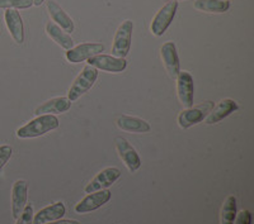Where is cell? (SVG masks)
<instances>
[{
  "instance_id": "23",
  "label": "cell",
  "mask_w": 254,
  "mask_h": 224,
  "mask_svg": "<svg viewBox=\"0 0 254 224\" xmlns=\"http://www.w3.org/2000/svg\"><path fill=\"white\" fill-rule=\"evenodd\" d=\"M33 5V0H0V9H28Z\"/></svg>"
},
{
  "instance_id": "7",
  "label": "cell",
  "mask_w": 254,
  "mask_h": 224,
  "mask_svg": "<svg viewBox=\"0 0 254 224\" xmlns=\"http://www.w3.org/2000/svg\"><path fill=\"white\" fill-rule=\"evenodd\" d=\"M177 91H178L179 101L186 109L193 106V78L188 71H179L177 76Z\"/></svg>"
},
{
  "instance_id": "6",
  "label": "cell",
  "mask_w": 254,
  "mask_h": 224,
  "mask_svg": "<svg viewBox=\"0 0 254 224\" xmlns=\"http://www.w3.org/2000/svg\"><path fill=\"white\" fill-rule=\"evenodd\" d=\"M214 108V103L212 101H207V103L202 104L199 106H192V108H188V109L183 110L178 117V124L181 128L183 130H187L190 127L194 126V124L202 122L203 119L207 117V114L210 113V110Z\"/></svg>"
},
{
  "instance_id": "11",
  "label": "cell",
  "mask_w": 254,
  "mask_h": 224,
  "mask_svg": "<svg viewBox=\"0 0 254 224\" xmlns=\"http://www.w3.org/2000/svg\"><path fill=\"white\" fill-rule=\"evenodd\" d=\"M104 51V46L102 44H81L76 47H72L66 52V58L71 63H79L83 61L89 60L95 55H99Z\"/></svg>"
},
{
  "instance_id": "27",
  "label": "cell",
  "mask_w": 254,
  "mask_h": 224,
  "mask_svg": "<svg viewBox=\"0 0 254 224\" xmlns=\"http://www.w3.org/2000/svg\"><path fill=\"white\" fill-rule=\"evenodd\" d=\"M46 224H79L78 221H71V219H59V221L50 222Z\"/></svg>"
},
{
  "instance_id": "14",
  "label": "cell",
  "mask_w": 254,
  "mask_h": 224,
  "mask_svg": "<svg viewBox=\"0 0 254 224\" xmlns=\"http://www.w3.org/2000/svg\"><path fill=\"white\" fill-rule=\"evenodd\" d=\"M28 198V186L24 180H17L12 189V214L17 219L22 214L27 205Z\"/></svg>"
},
{
  "instance_id": "10",
  "label": "cell",
  "mask_w": 254,
  "mask_h": 224,
  "mask_svg": "<svg viewBox=\"0 0 254 224\" xmlns=\"http://www.w3.org/2000/svg\"><path fill=\"white\" fill-rule=\"evenodd\" d=\"M120 176H121V171L117 167H107V169L102 170L101 173L85 186V193L90 194L98 191V190L107 189L119 180Z\"/></svg>"
},
{
  "instance_id": "18",
  "label": "cell",
  "mask_w": 254,
  "mask_h": 224,
  "mask_svg": "<svg viewBox=\"0 0 254 224\" xmlns=\"http://www.w3.org/2000/svg\"><path fill=\"white\" fill-rule=\"evenodd\" d=\"M71 108V101L67 98H54L50 100L45 101L42 105L36 108V115H44V114H60L65 113Z\"/></svg>"
},
{
  "instance_id": "13",
  "label": "cell",
  "mask_w": 254,
  "mask_h": 224,
  "mask_svg": "<svg viewBox=\"0 0 254 224\" xmlns=\"http://www.w3.org/2000/svg\"><path fill=\"white\" fill-rule=\"evenodd\" d=\"M4 19H5L6 28L12 36L13 40L18 45H22L24 42V27L23 19L20 17L19 12L15 9H5L4 13Z\"/></svg>"
},
{
  "instance_id": "28",
  "label": "cell",
  "mask_w": 254,
  "mask_h": 224,
  "mask_svg": "<svg viewBox=\"0 0 254 224\" xmlns=\"http://www.w3.org/2000/svg\"><path fill=\"white\" fill-rule=\"evenodd\" d=\"M45 0H33V5L36 6H41V4L44 3Z\"/></svg>"
},
{
  "instance_id": "17",
  "label": "cell",
  "mask_w": 254,
  "mask_h": 224,
  "mask_svg": "<svg viewBox=\"0 0 254 224\" xmlns=\"http://www.w3.org/2000/svg\"><path fill=\"white\" fill-rule=\"evenodd\" d=\"M65 205L61 201H58L55 204H51L49 207L41 209L37 214L33 216V224H46L50 222L59 221L65 216Z\"/></svg>"
},
{
  "instance_id": "15",
  "label": "cell",
  "mask_w": 254,
  "mask_h": 224,
  "mask_svg": "<svg viewBox=\"0 0 254 224\" xmlns=\"http://www.w3.org/2000/svg\"><path fill=\"white\" fill-rule=\"evenodd\" d=\"M47 12L51 15L52 20L55 22V24H58L64 32L71 33V32L74 31V22H72V19L69 17V14L56 3L55 0H49V1H47Z\"/></svg>"
},
{
  "instance_id": "29",
  "label": "cell",
  "mask_w": 254,
  "mask_h": 224,
  "mask_svg": "<svg viewBox=\"0 0 254 224\" xmlns=\"http://www.w3.org/2000/svg\"><path fill=\"white\" fill-rule=\"evenodd\" d=\"M167 1H179V0H167Z\"/></svg>"
},
{
  "instance_id": "5",
  "label": "cell",
  "mask_w": 254,
  "mask_h": 224,
  "mask_svg": "<svg viewBox=\"0 0 254 224\" xmlns=\"http://www.w3.org/2000/svg\"><path fill=\"white\" fill-rule=\"evenodd\" d=\"M116 148L119 156L121 157L122 161L125 162L126 167L128 169L130 173H135L141 166V160H140L139 153L136 152V149L130 144V142L127 141L124 137H116L115 138Z\"/></svg>"
},
{
  "instance_id": "2",
  "label": "cell",
  "mask_w": 254,
  "mask_h": 224,
  "mask_svg": "<svg viewBox=\"0 0 254 224\" xmlns=\"http://www.w3.org/2000/svg\"><path fill=\"white\" fill-rule=\"evenodd\" d=\"M97 78H98V70L94 69L90 65H85L83 67V70H81L80 74L74 80L71 88L69 89L67 99L70 101H74L80 98L81 95L85 94L94 85V83L97 81Z\"/></svg>"
},
{
  "instance_id": "4",
  "label": "cell",
  "mask_w": 254,
  "mask_h": 224,
  "mask_svg": "<svg viewBox=\"0 0 254 224\" xmlns=\"http://www.w3.org/2000/svg\"><path fill=\"white\" fill-rule=\"evenodd\" d=\"M177 9H178V1H168L165 5L159 9V12L154 15L150 24V31L154 36L160 37L164 35L168 27L171 26Z\"/></svg>"
},
{
  "instance_id": "25",
  "label": "cell",
  "mask_w": 254,
  "mask_h": 224,
  "mask_svg": "<svg viewBox=\"0 0 254 224\" xmlns=\"http://www.w3.org/2000/svg\"><path fill=\"white\" fill-rule=\"evenodd\" d=\"M12 153H13V149L10 146H6V144L0 146V170L3 169V167L5 166L6 162L10 160Z\"/></svg>"
},
{
  "instance_id": "26",
  "label": "cell",
  "mask_w": 254,
  "mask_h": 224,
  "mask_svg": "<svg viewBox=\"0 0 254 224\" xmlns=\"http://www.w3.org/2000/svg\"><path fill=\"white\" fill-rule=\"evenodd\" d=\"M252 214L249 210H242L235 217L234 224H251Z\"/></svg>"
},
{
  "instance_id": "19",
  "label": "cell",
  "mask_w": 254,
  "mask_h": 224,
  "mask_svg": "<svg viewBox=\"0 0 254 224\" xmlns=\"http://www.w3.org/2000/svg\"><path fill=\"white\" fill-rule=\"evenodd\" d=\"M117 127L120 130L126 131V132L132 133H147L151 131L150 124L146 121L137 117H128V115H122L117 119Z\"/></svg>"
},
{
  "instance_id": "24",
  "label": "cell",
  "mask_w": 254,
  "mask_h": 224,
  "mask_svg": "<svg viewBox=\"0 0 254 224\" xmlns=\"http://www.w3.org/2000/svg\"><path fill=\"white\" fill-rule=\"evenodd\" d=\"M33 216H35L33 207L32 205H26L22 214L17 218V223L15 224H33Z\"/></svg>"
},
{
  "instance_id": "8",
  "label": "cell",
  "mask_w": 254,
  "mask_h": 224,
  "mask_svg": "<svg viewBox=\"0 0 254 224\" xmlns=\"http://www.w3.org/2000/svg\"><path fill=\"white\" fill-rule=\"evenodd\" d=\"M88 65H90V66H93L97 70H103V71L117 74V72H122L126 69L127 62L125 58L99 53V55L90 57L88 60Z\"/></svg>"
},
{
  "instance_id": "1",
  "label": "cell",
  "mask_w": 254,
  "mask_h": 224,
  "mask_svg": "<svg viewBox=\"0 0 254 224\" xmlns=\"http://www.w3.org/2000/svg\"><path fill=\"white\" fill-rule=\"evenodd\" d=\"M59 127V119L54 114L38 115L36 119H32L26 126L20 127L17 131L19 138H36L46 134L50 131L56 130Z\"/></svg>"
},
{
  "instance_id": "16",
  "label": "cell",
  "mask_w": 254,
  "mask_h": 224,
  "mask_svg": "<svg viewBox=\"0 0 254 224\" xmlns=\"http://www.w3.org/2000/svg\"><path fill=\"white\" fill-rule=\"evenodd\" d=\"M238 109L237 101H234L233 99H222L219 104H217L215 108L210 110V113L207 114V117L205 118L206 123L207 124H215L219 123L220 121H222L224 118L229 117L231 113H234Z\"/></svg>"
},
{
  "instance_id": "9",
  "label": "cell",
  "mask_w": 254,
  "mask_h": 224,
  "mask_svg": "<svg viewBox=\"0 0 254 224\" xmlns=\"http://www.w3.org/2000/svg\"><path fill=\"white\" fill-rule=\"evenodd\" d=\"M112 196L110 190L103 189L98 190V191H94V193H90L89 195H87L81 201H79L78 204L75 205V212L79 214H85V213L93 212V210H97L98 208H101L102 205H104L106 203H108Z\"/></svg>"
},
{
  "instance_id": "21",
  "label": "cell",
  "mask_w": 254,
  "mask_h": 224,
  "mask_svg": "<svg viewBox=\"0 0 254 224\" xmlns=\"http://www.w3.org/2000/svg\"><path fill=\"white\" fill-rule=\"evenodd\" d=\"M193 6L205 13H225L230 8L228 0H194Z\"/></svg>"
},
{
  "instance_id": "22",
  "label": "cell",
  "mask_w": 254,
  "mask_h": 224,
  "mask_svg": "<svg viewBox=\"0 0 254 224\" xmlns=\"http://www.w3.org/2000/svg\"><path fill=\"white\" fill-rule=\"evenodd\" d=\"M235 217H237V198L233 195L228 196L224 201L221 208V216H220V223L221 224H234Z\"/></svg>"
},
{
  "instance_id": "20",
  "label": "cell",
  "mask_w": 254,
  "mask_h": 224,
  "mask_svg": "<svg viewBox=\"0 0 254 224\" xmlns=\"http://www.w3.org/2000/svg\"><path fill=\"white\" fill-rule=\"evenodd\" d=\"M46 33L50 38H51L54 42L59 45L60 47H63L64 49L69 51L70 48L74 47V41L70 37L69 33L64 32L58 24H55L54 22H50L46 24Z\"/></svg>"
},
{
  "instance_id": "12",
  "label": "cell",
  "mask_w": 254,
  "mask_h": 224,
  "mask_svg": "<svg viewBox=\"0 0 254 224\" xmlns=\"http://www.w3.org/2000/svg\"><path fill=\"white\" fill-rule=\"evenodd\" d=\"M160 55H162V60L169 76L172 79H177L181 71V66H179V57L174 42H171V41L165 42L160 48Z\"/></svg>"
},
{
  "instance_id": "3",
  "label": "cell",
  "mask_w": 254,
  "mask_h": 224,
  "mask_svg": "<svg viewBox=\"0 0 254 224\" xmlns=\"http://www.w3.org/2000/svg\"><path fill=\"white\" fill-rule=\"evenodd\" d=\"M132 31L133 23L131 20H125L121 26L116 31L115 38H113L112 46V56L120 58H125L131 48V42H132Z\"/></svg>"
}]
</instances>
